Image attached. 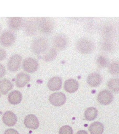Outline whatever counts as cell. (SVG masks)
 <instances>
[{
    "label": "cell",
    "instance_id": "6da1fadb",
    "mask_svg": "<svg viewBox=\"0 0 119 134\" xmlns=\"http://www.w3.org/2000/svg\"><path fill=\"white\" fill-rule=\"evenodd\" d=\"M76 47L82 54H88L93 51L94 45L91 40L86 38H81L77 42Z\"/></svg>",
    "mask_w": 119,
    "mask_h": 134
},
{
    "label": "cell",
    "instance_id": "7a4b0ae2",
    "mask_svg": "<svg viewBox=\"0 0 119 134\" xmlns=\"http://www.w3.org/2000/svg\"><path fill=\"white\" fill-rule=\"evenodd\" d=\"M48 41L46 38H39L33 41L31 49L36 54H41L46 51L48 47Z\"/></svg>",
    "mask_w": 119,
    "mask_h": 134
},
{
    "label": "cell",
    "instance_id": "3957f363",
    "mask_svg": "<svg viewBox=\"0 0 119 134\" xmlns=\"http://www.w3.org/2000/svg\"><path fill=\"white\" fill-rule=\"evenodd\" d=\"M16 39V35L14 32L10 31H6L0 36V43L4 47H9L14 43Z\"/></svg>",
    "mask_w": 119,
    "mask_h": 134
},
{
    "label": "cell",
    "instance_id": "277c9868",
    "mask_svg": "<svg viewBox=\"0 0 119 134\" xmlns=\"http://www.w3.org/2000/svg\"><path fill=\"white\" fill-rule=\"evenodd\" d=\"M22 61V57L19 54H15L12 56L8 62L7 68L11 71L18 70L20 67Z\"/></svg>",
    "mask_w": 119,
    "mask_h": 134
},
{
    "label": "cell",
    "instance_id": "5b68a950",
    "mask_svg": "<svg viewBox=\"0 0 119 134\" xmlns=\"http://www.w3.org/2000/svg\"><path fill=\"white\" fill-rule=\"evenodd\" d=\"M23 69L29 73L35 72L38 68L39 64L37 61L32 58H27L24 60L22 65Z\"/></svg>",
    "mask_w": 119,
    "mask_h": 134
},
{
    "label": "cell",
    "instance_id": "8992f818",
    "mask_svg": "<svg viewBox=\"0 0 119 134\" xmlns=\"http://www.w3.org/2000/svg\"><path fill=\"white\" fill-rule=\"evenodd\" d=\"M50 103L56 106L63 105L66 102V97L65 94L62 92H55L49 97Z\"/></svg>",
    "mask_w": 119,
    "mask_h": 134
},
{
    "label": "cell",
    "instance_id": "52a82bcc",
    "mask_svg": "<svg viewBox=\"0 0 119 134\" xmlns=\"http://www.w3.org/2000/svg\"><path fill=\"white\" fill-rule=\"evenodd\" d=\"M112 94L109 90H104L99 93L97 96L98 102L103 105L110 104L113 100Z\"/></svg>",
    "mask_w": 119,
    "mask_h": 134
},
{
    "label": "cell",
    "instance_id": "ba28073f",
    "mask_svg": "<svg viewBox=\"0 0 119 134\" xmlns=\"http://www.w3.org/2000/svg\"><path fill=\"white\" fill-rule=\"evenodd\" d=\"M39 28L42 33L45 34H50L54 30V24L50 19H42L39 22Z\"/></svg>",
    "mask_w": 119,
    "mask_h": 134
},
{
    "label": "cell",
    "instance_id": "9c48e42d",
    "mask_svg": "<svg viewBox=\"0 0 119 134\" xmlns=\"http://www.w3.org/2000/svg\"><path fill=\"white\" fill-rule=\"evenodd\" d=\"M24 124L27 128L36 129L39 127V121L37 118L33 114H29L26 116Z\"/></svg>",
    "mask_w": 119,
    "mask_h": 134
},
{
    "label": "cell",
    "instance_id": "30bf717a",
    "mask_svg": "<svg viewBox=\"0 0 119 134\" xmlns=\"http://www.w3.org/2000/svg\"><path fill=\"white\" fill-rule=\"evenodd\" d=\"M2 120L5 125L9 127H12L16 124L17 118L16 115L13 112L10 111H8L4 114Z\"/></svg>",
    "mask_w": 119,
    "mask_h": 134
},
{
    "label": "cell",
    "instance_id": "8fae6325",
    "mask_svg": "<svg viewBox=\"0 0 119 134\" xmlns=\"http://www.w3.org/2000/svg\"><path fill=\"white\" fill-rule=\"evenodd\" d=\"M53 41L55 47L59 50L65 48L68 44L67 38L62 34L56 35L53 38Z\"/></svg>",
    "mask_w": 119,
    "mask_h": 134
},
{
    "label": "cell",
    "instance_id": "7c38bea8",
    "mask_svg": "<svg viewBox=\"0 0 119 134\" xmlns=\"http://www.w3.org/2000/svg\"><path fill=\"white\" fill-rule=\"evenodd\" d=\"M9 27L13 30H20L24 24V20L22 18L11 17L8 20Z\"/></svg>",
    "mask_w": 119,
    "mask_h": 134
},
{
    "label": "cell",
    "instance_id": "4fadbf2b",
    "mask_svg": "<svg viewBox=\"0 0 119 134\" xmlns=\"http://www.w3.org/2000/svg\"><path fill=\"white\" fill-rule=\"evenodd\" d=\"M30 79V77L29 75L22 72L19 73L16 77V86L18 87H24L29 82Z\"/></svg>",
    "mask_w": 119,
    "mask_h": 134
},
{
    "label": "cell",
    "instance_id": "5bb4252c",
    "mask_svg": "<svg viewBox=\"0 0 119 134\" xmlns=\"http://www.w3.org/2000/svg\"><path fill=\"white\" fill-rule=\"evenodd\" d=\"M102 79L99 74L93 73L88 76L87 79V83L91 87H97L99 86L102 83Z\"/></svg>",
    "mask_w": 119,
    "mask_h": 134
},
{
    "label": "cell",
    "instance_id": "9a60e30c",
    "mask_svg": "<svg viewBox=\"0 0 119 134\" xmlns=\"http://www.w3.org/2000/svg\"><path fill=\"white\" fill-rule=\"evenodd\" d=\"M78 82L74 79H70L66 81L64 84L65 90L69 93H72L76 92L78 89Z\"/></svg>",
    "mask_w": 119,
    "mask_h": 134
},
{
    "label": "cell",
    "instance_id": "2e32d148",
    "mask_svg": "<svg viewBox=\"0 0 119 134\" xmlns=\"http://www.w3.org/2000/svg\"><path fill=\"white\" fill-rule=\"evenodd\" d=\"M62 79L59 77L52 78L48 83V88L51 91H56L59 90L62 86Z\"/></svg>",
    "mask_w": 119,
    "mask_h": 134
},
{
    "label": "cell",
    "instance_id": "e0dca14e",
    "mask_svg": "<svg viewBox=\"0 0 119 134\" xmlns=\"http://www.w3.org/2000/svg\"><path fill=\"white\" fill-rule=\"evenodd\" d=\"M8 98V101L12 104H18L22 100V94L19 91H14L9 94Z\"/></svg>",
    "mask_w": 119,
    "mask_h": 134
},
{
    "label": "cell",
    "instance_id": "ac0fdd59",
    "mask_svg": "<svg viewBox=\"0 0 119 134\" xmlns=\"http://www.w3.org/2000/svg\"><path fill=\"white\" fill-rule=\"evenodd\" d=\"M13 87V84L10 80L7 79L0 80V91L2 94L6 95Z\"/></svg>",
    "mask_w": 119,
    "mask_h": 134
},
{
    "label": "cell",
    "instance_id": "d6986e66",
    "mask_svg": "<svg viewBox=\"0 0 119 134\" xmlns=\"http://www.w3.org/2000/svg\"><path fill=\"white\" fill-rule=\"evenodd\" d=\"M89 130L91 134H101L104 131V127L100 122H93L89 127Z\"/></svg>",
    "mask_w": 119,
    "mask_h": 134
},
{
    "label": "cell",
    "instance_id": "ffe728a7",
    "mask_svg": "<svg viewBox=\"0 0 119 134\" xmlns=\"http://www.w3.org/2000/svg\"><path fill=\"white\" fill-rule=\"evenodd\" d=\"M85 117L88 121H91L95 119L98 115V111L96 108L91 107L87 108L85 112Z\"/></svg>",
    "mask_w": 119,
    "mask_h": 134
},
{
    "label": "cell",
    "instance_id": "44dd1931",
    "mask_svg": "<svg viewBox=\"0 0 119 134\" xmlns=\"http://www.w3.org/2000/svg\"><path fill=\"white\" fill-rule=\"evenodd\" d=\"M25 32L28 35L34 34L37 31V25L34 21H28L25 25Z\"/></svg>",
    "mask_w": 119,
    "mask_h": 134
},
{
    "label": "cell",
    "instance_id": "7402d4cb",
    "mask_svg": "<svg viewBox=\"0 0 119 134\" xmlns=\"http://www.w3.org/2000/svg\"><path fill=\"white\" fill-rule=\"evenodd\" d=\"M108 87L113 92L118 93L119 91V79H111L107 83Z\"/></svg>",
    "mask_w": 119,
    "mask_h": 134
},
{
    "label": "cell",
    "instance_id": "603a6c76",
    "mask_svg": "<svg viewBox=\"0 0 119 134\" xmlns=\"http://www.w3.org/2000/svg\"><path fill=\"white\" fill-rule=\"evenodd\" d=\"M109 71L111 74L117 75L119 74V62L113 61L109 65Z\"/></svg>",
    "mask_w": 119,
    "mask_h": 134
},
{
    "label": "cell",
    "instance_id": "cb8c5ba5",
    "mask_svg": "<svg viewBox=\"0 0 119 134\" xmlns=\"http://www.w3.org/2000/svg\"><path fill=\"white\" fill-rule=\"evenodd\" d=\"M57 55L56 50L54 48H52L44 56V59L46 62L51 61L56 58Z\"/></svg>",
    "mask_w": 119,
    "mask_h": 134
},
{
    "label": "cell",
    "instance_id": "d4e9b609",
    "mask_svg": "<svg viewBox=\"0 0 119 134\" xmlns=\"http://www.w3.org/2000/svg\"><path fill=\"white\" fill-rule=\"evenodd\" d=\"M97 65L100 68L106 67L109 65V61L108 58L104 56H100L98 57L96 60Z\"/></svg>",
    "mask_w": 119,
    "mask_h": 134
},
{
    "label": "cell",
    "instance_id": "484cf974",
    "mask_svg": "<svg viewBox=\"0 0 119 134\" xmlns=\"http://www.w3.org/2000/svg\"><path fill=\"white\" fill-rule=\"evenodd\" d=\"M59 133L61 134H72L73 133V130L72 128L70 126L68 125H65L60 129Z\"/></svg>",
    "mask_w": 119,
    "mask_h": 134
},
{
    "label": "cell",
    "instance_id": "4316f807",
    "mask_svg": "<svg viewBox=\"0 0 119 134\" xmlns=\"http://www.w3.org/2000/svg\"><path fill=\"white\" fill-rule=\"evenodd\" d=\"M102 45L103 49L107 51H110L112 48V45L109 41H104Z\"/></svg>",
    "mask_w": 119,
    "mask_h": 134
},
{
    "label": "cell",
    "instance_id": "83f0119b",
    "mask_svg": "<svg viewBox=\"0 0 119 134\" xmlns=\"http://www.w3.org/2000/svg\"><path fill=\"white\" fill-rule=\"evenodd\" d=\"M7 57V53L4 49L0 48V61L4 60Z\"/></svg>",
    "mask_w": 119,
    "mask_h": 134
},
{
    "label": "cell",
    "instance_id": "f1b7e54d",
    "mask_svg": "<svg viewBox=\"0 0 119 134\" xmlns=\"http://www.w3.org/2000/svg\"><path fill=\"white\" fill-rule=\"evenodd\" d=\"M6 74V70L4 66L0 64V78L4 76Z\"/></svg>",
    "mask_w": 119,
    "mask_h": 134
},
{
    "label": "cell",
    "instance_id": "f546056e",
    "mask_svg": "<svg viewBox=\"0 0 119 134\" xmlns=\"http://www.w3.org/2000/svg\"><path fill=\"white\" fill-rule=\"evenodd\" d=\"M18 134V132L14 129H10L7 130L5 132V134Z\"/></svg>",
    "mask_w": 119,
    "mask_h": 134
},
{
    "label": "cell",
    "instance_id": "4dcf8cb0",
    "mask_svg": "<svg viewBox=\"0 0 119 134\" xmlns=\"http://www.w3.org/2000/svg\"><path fill=\"white\" fill-rule=\"evenodd\" d=\"M77 134H87V132L83 130H81L78 132Z\"/></svg>",
    "mask_w": 119,
    "mask_h": 134
},
{
    "label": "cell",
    "instance_id": "1f68e13d",
    "mask_svg": "<svg viewBox=\"0 0 119 134\" xmlns=\"http://www.w3.org/2000/svg\"><path fill=\"white\" fill-rule=\"evenodd\" d=\"M1 97V94H0V97Z\"/></svg>",
    "mask_w": 119,
    "mask_h": 134
},
{
    "label": "cell",
    "instance_id": "d6a6232c",
    "mask_svg": "<svg viewBox=\"0 0 119 134\" xmlns=\"http://www.w3.org/2000/svg\"><path fill=\"white\" fill-rule=\"evenodd\" d=\"M0 30H1V27H0Z\"/></svg>",
    "mask_w": 119,
    "mask_h": 134
}]
</instances>
